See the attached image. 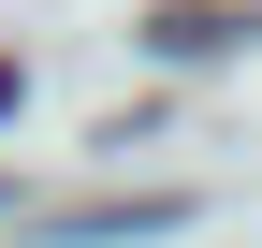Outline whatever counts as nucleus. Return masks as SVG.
Instances as JSON below:
<instances>
[{"mask_svg": "<svg viewBox=\"0 0 262 248\" xmlns=\"http://www.w3.org/2000/svg\"><path fill=\"white\" fill-rule=\"evenodd\" d=\"M146 44L160 58H219V44H248V15H189V0H175V15H146Z\"/></svg>", "mask_w": 262, "mask_h": 248, "instance_id": "nucleus-1", "label": "nucleus"}, {"mask_svg": "<svg viewBox=\"0 0 262 248\" xmlns=\"http://www.w3.org/2000/svg\"><path fill=\"white\" fill-rule=\"evenodd\" d=\"M175 219H189V204H160V190H146V204H88V219H73V248H117V234H175Z\"/></svg>", "mask_w": 262, "mask_h": 248, "instance_id": "nucleus-2", "label": "nucleus"}]
</instances>
